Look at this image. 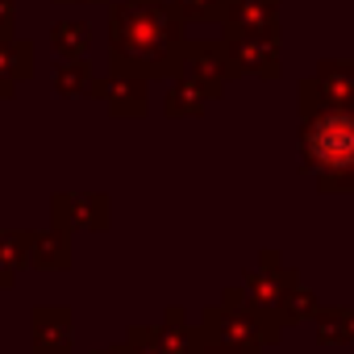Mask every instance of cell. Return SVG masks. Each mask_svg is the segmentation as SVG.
<instances>
[{
	"label": "cell",
	"instance_id": "1",
	"mask_svg": "<svg viewBox=\"0 0 354 354\" xmlns=\"http://www.w3.org/2000/svg\"><path fill=\"white\" fill-rule=\"evenodd\" d=\"M308 150L329 171L350 167L354 162V117H329L325 125H317L308 138Z\"/></svg>",
	"mask_w": 354,
	"mask_h": 354
}]
</instances>
